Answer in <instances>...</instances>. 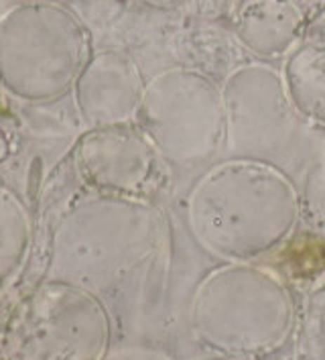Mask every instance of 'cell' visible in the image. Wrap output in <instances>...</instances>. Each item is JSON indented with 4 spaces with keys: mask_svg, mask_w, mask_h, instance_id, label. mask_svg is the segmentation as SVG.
Here are the masks:
<instances>
[{
    "mask_svg": "<svg viewBox=\"0 0 325 360\" xmlns=\"http://www.w3.org/2000/svg\"><path fill=\"white\" fill-rule=\"evenodd\" d=\"M301 43L325 47V8L315 15V19H311L307 22L305 33H303V41H301Z\"/></svg>",
    "mask_w": 325,
    "mask_h": 360,
    "instance_id": "obj_11",
    "label": "cell"
},
{
    "mask_svg": "<svg viewBox=\"0 0 325 360\" xmlns=\"http://www.w3.org/2000/svg\"><path fill=\"white\" fill-rule=\"evenodd\" d=\"M226 100V141L222 159H246L301 179L321 143L297 112L283 72L265 63H244L222 86Z\"/></svg>",
    "mask_w": 325,
    "mask_h": 360,
    "instance_id": "obj_2",
    "label": "cell"
},
{
    "mask_svg": "<svg viewBox=\"0 0 325 360\" xmlns=\"http://www.w3.org/2000/svg\"><path fill=\"white\" fill-rule=\"evenodd\" d=\"M301 220L309 228L325 230V147L317 153L301 175Z\"/></svg>",
    "mask_w": 325,
    "mask_h": 360,
    "instance_id": "obj_9",
    "label": "cell"
},
{
    "mask_svg": "<svg viewBox=\"0 0 325 360\" xmlns=\"http://www.w3.org/2000/svg\"><path fill=\"white\" fill-rule=\"evenodd\" d=\"M185 210L187 226L204 248L222 257H254L299 230L301 195L285 171L222 159L195 179Z\"/></svg>",
    "mask_w": 325,
    "mask_h": 360,
    "instance_id": "obj_1",
    "label": "cell"
},
{
    "mask_svg": "<svg viewBox=\"0 0 325 360\" xmlns=\"http://www.w3.org/2000/svg\"><path fill=\"white\" fill-rule=\"evenodd\" d=\"M84 177L104 195L153 204L173 181L171 165L136 124L94 129L79 145Z\"/></svg>",
    "mask_w": 325,
    "mask_h": 360,
    "instance_id": "obj_4",
    "label": "cell"
},
{
    "mask_svg": "<svg viewBox=\"0 0 325 360\" xmlns=\"http://www.w3.org/2000/svg\"><path fill=\"white\" fill-rule=\"evenodd\" d=\"M145 90L147 86L128 57L106 53L79 79V110L92 129L131 124Z\"/></svg>",
    "mask_w": 325,
    "mask_h": 360,
    "instance_id": "obj_5",
    "label": "cell"
},
{
    "mask_svg": "<svg viewBox=\"0 0 325 360\" xmlns=\"http://www.w3.org/2000/svg\"><path fill=\"white\" fill-rule=\"evenodd\" d=\"M230 31L250 53L274 59L303 41V13L291 0H236Z\"/></svg>",
    "mask_w": 325,
    "mask_h": 360,
    "instance_id": "obj_6",
    "label": "cell"
},
{
    "mask_svg": "<svg viewBox=\"0 0 325 360\" xmlns=\"http://www.w3.org/2000/svg\"><path fill=\"white\" fill-rule=\"evenodd\" d=\"M283 77L297 112L313 127H325V47L299 43L288 56Z\"/></svg>",
    "mask_w": 325,
    "mask_h": 360,
    "instance_id": "obj_7",
    "label": "cell"
},
{
    "mask_svg": "<svg viewBox=\"0 0 325 360\" xmlns=\"http://www.w3.org/2000/svg\"><path fill=\"white\" fill-rule=\"evenodd\" d=\"M153 4H159V6H175V4H181L183 0H149Z\"/></svg>",
    "mask_w": 325,
    "mask_h": 360,
    "instance_id": "obj_12",
    "label": "cell"
},
{
    "mask_svg": "<svg viewBox=\"0 0 325 360\" xmlns=\"http://www.w3.org/2000/svg\"><path fill=\"white\" fill-rule=\"evenodd\" d=\"M195 17H201L204 20H210L213 17H222L226 11L230 13L232 0H183Z\"/></svg>",
    "mask_w": 325,
    "mask_h": 360,
    "instance_id": "obj_10",
    "label": "cell"
},
{
    "mask_svg": "<svg viewBox=\"0 0 325 360\" xmlns=\"http://www.w3.org/2000/svg\"><path fill=\"white\" fill-rule=\"evenodd\" d=\"M136 127L173 171L208 169L224 153L226 100L215 79L173 68L147 86Z\"/></svg>",
    "mask_w": 325,
    "mask_h": 360,
    "instance_id": "obj_3",
    "label": "cell"
},
{
    "mask_svg": "<svg viewBox=\"0 0 325 360\" xmlns=\"http://www.w3.org/2000/svg\"><path fill=\"white\" fill-rule=\"evenodd\" d=\"M244 51L246 49L232 35V31H222L218 27L206 25L187 33L181 59L187 61L185 68L201 72L211 79H215L222 72L226 82L238 68L248 63Z\"/></svg>",
    "mask_w": 325,
    "mask_h": 360,
    "instance_id": "obj_8",
    "label": "cell"
}]
</instances>
